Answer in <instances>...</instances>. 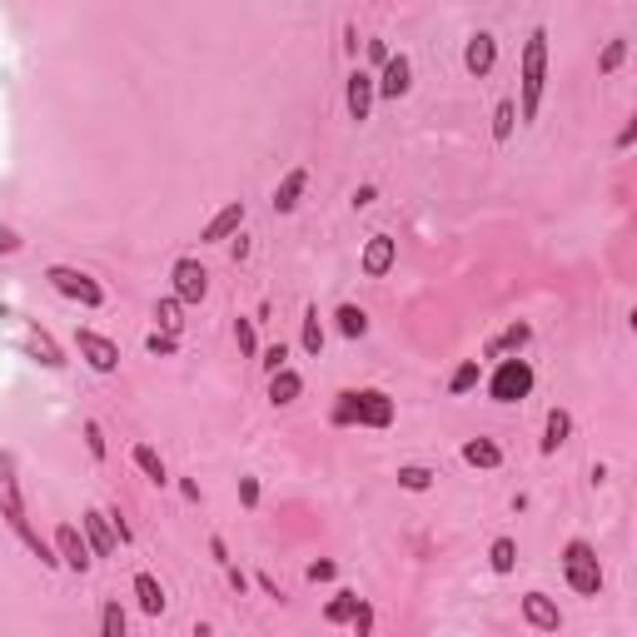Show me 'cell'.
Listing matches in <instances>:
<instances>
[{
	"instance_id": "obj_38",
	"label": "cell",
	"mask_w": 637,
	"mask_h": 637,
	"mask_svg": "<svg viewBox=\"0 0 637 637\" xmlns=\"http://www.w3.org/2000/svg\"><path fill=\"white\" fill-rule=\"evenodd\" d=\"M284 358H289V349H284V344H274V349H264V354H260V364H264V374H279V368H284Z\"/></svg>"
},
{
	"instance_id": "obj_24",
	"label": "cell",
	"mask_w": 637,
	"mask_h": 637,
	"mask_svg": "<svg viewBox=\"0 0 637 637\" xmlns=\"http://www.w3.org/2000/svg\"><path fill=\"white\" fill-rule=\"evenodd\" d=\"M478 384H483V364H478V358H464V364L454 368V378H448V394H454V399H464V394H473Z\"/></svg>"
},
{
	"instance_id": "obj_48",
	"label": "cell",
	"mask_w": 637,
	"mask_h": 637,
	"mask_svg": "<svg viewBox=\"0 0 637 637\" xmlns=\"http://www.w3.org/2000/svg\"><path fill=\"white\" fill-rule=\"evenodd\" d=\"M209 553H215V562H219V568H229V548H225V538H219V533L209 538Z\"/></svg>"
},
{
	"instance_id": "obj_23",
	"label": "cell",
	"mask_w": 637,
	"mask_h": 637,
	"mask_svg": "<svg viewBox=\"0 0 637 637\" xmlns=\"http://www.w3.org/2000/svg\"><path fill=\"white\" fill-rule=\"evenodd\" d=\"M464 464H473V468H498V464H503V448H498L493 438H468V443H464Z\"/></svg>"
},
{
	"instance_id": "obj_49",
	"label": "cell",
	"mask_w": 637,
	"mask_h": 637,
	"mask_svg": "<svg viewBox=\"0 0 637 637\" xmlns=\"http://www.w3.org/2000/svg\"><path fill=\"white\" fill-rule=\"evenodd\" d=\"M633 140H637V119H627V125H623V135H617V150H627Z\"/></svg>"
},
{
	"instance_id": "obj_14",
	"label": "cell",
	"mask_w": 637,
	"mask_h": 637,
	"mask_svg": "<svg viewBox=\"0 0 637 637\" xmlns=\"http://www.w3.org/2000/svg\"><path fill=\"white\" fill-rule=\"evenodd\" d=\"M344 105H349V119H354V125L368 119V110H374V75H368V70H354V75H349Z\"/></svg>"
},
{
	"instance_id": "obj_47",
	"label": "cell",
	"mask_w": 637,
	"mask_h": 637,
	"mask_svg": "<svg viewBox=\"0 0 637 637\" xmlns=\"http://www.w3.org/2000/svg\"><path fill=\"white\" fill-rule=\"evenodd\" d=\"M229 254H234V264H244V260H249V239L234 234V239H229Z\"/></svg>"
},
{
	"instance_id": "obj_20",
	"label": "cell",
	"mask_w": 637,
	"mask_h": 637,
	"mask_svg": "<svg viewBox=\"0 0 637 637\" xmlns=\"http://www.w3.org/2000/svg\"><path fill=\"white\" fill-rule=\"evenodd\" d=\"M568 438H572V413L568 409H548V423H543V454H558Z\"/></svg>"
},
{
	"instance_id": "obj_26",
	"label": "cell",
	"mask_w": 637,
	"mask_h": 637,
	"mask_svg": "<svg viewBox=\"0 0 637 637\" xmlns=\"http://www.w3.org/2000/svg\"><path fill=\"white\" fill-rule=\"evenodd\" d=\"M488 568L503 578V572H513L518 568V543L513 538H493V548H488Z\"/></svg>"
},
{
	"instance_id": "obj_30",
	"label": "cell",
	"mask_w": 637,
	"mask_h": 637,
	"mask_svg": "<svg viewBox=\"0 0 637 637\" xmlns=\"http://www.w3.org/2000/svg\"><path fill=\"white\" fill-rule=\"evenodd\" d=\"M358 603H364V597H358L354 588H344V593H334V603L324 607V617H329V623H349V617H354V607H358Z\"/></svg>"
},
{
	"instance_id": "obj_41",
	"label": "cell",
	"mask_w": 637,
	"mask_h": 637,
	"mask_svg": "<svg viewBox=\"0 0 637 637\" xmlns=\"http://www.w3.org/2000/svg\"><path fill=\"white\" fill-rule=\"evenodd\" d=\"M334 572H339V562H334V558H319V562H309V583H329Z\"/></svg>"
},
{
	"instance_id": "obj_35",
	"label": "cell",
	"mask_w": 637,
	"mask_h": 637,
	"mask_svg": "<svg viewBox=\"0 0 637 637\" xmlns=\"http://www.w3.org/2000/svg\"><path fill=\"white\" fill-rule=\"evenodd\" d=\"M35 354H40L45 368H66V358H60V349L50 344V334H45V329H35Z\"/></svg>"
},
{
	"instance_id": "obj_43",
	"label": "cell",
	"mask_w": 637,
	"mask_h": 637,
	"mask_svg": "<svg viewBox=\"0 0 637 637\" xmlns=\"http://www.w3.org/2000/svg\"><path fill=\"white\" fill-rule=\"evenodd\" d=\"M364 50H368V60H374V66H389V45H384V40H364Z\"/></svg>"
},
{
	"instance_id": "obj_36",
	"label": "cell",
	"mask_w": 637,
	"mask_h": 637,
	"mask_svg": "<svg viewBox=\"0 0 637 637\" xmlns=\"http://www.w3.org/2000/svg\"><path fill=\"white\" fill-rule=\"evenodd\" d=\"M85 448H90V458H95V464H105V433H100L95 419L85 423Z\"/></svg>"
},
{
	"instance_id": "obj_5",
	"label": "cell",
	"mask_w": 637,
	"mask_h": 637,
	"mask_svg": "<svg viewBox=\"0 0 637 637\" xmlns=\"http://www.w3.org/2000/svg\"><path fill=\"white\" fill-rule=\"evenodd\" d=\"M45 284H50L55 294H66V299L85 304V309H100V304H105V289H100L85 270H70V264H50V270H45Z\"/></svg>"
},
{
	"instance_id": "obj_11",
	"label": "cell",
	"mask_w": 637,
	"mask_h": 637,
	"mask_svg": "<svg viewBox=\"0 0 637 637\" xmlns=\"http://www.w3.org/2000/svg\"><path fill=\"white\" fill-rule=\"evenodd\" d=\"M354 409H358V429H389L394 423V399L384 389H358Z\"/></svg>"
},
{
	"instance_id": "obj_29",
	"label": "cell",
	"mask_w": 637,
	"mask_h": 637,
	"mask_svg": "<svg viewBox=\"0 0 637 637\" xmlns=\"http://www.w3.org/2000/svg\"><path fill=\"white\" fill-rule=\"evenodd\" d=\"M433 478H438V473H433V468H423V464H403L399 468V488H409V493H429Z\"/></svg>"
},
{
	"instance_id": "obj_19",
	"label": "cell",
	"mask_w": 637,
	"mask_h": 637,
	"mask_svg": "<svg viewBox=\"0 0 637 637\" xmlns=\"http://www.w3.org/2000/svg\"><path fill=\"white\" fill-rule=\"evenodd\" d=\"M299 394H304V378L294 374V368H279V374H270V403H274V409H289Z\"/></svg>"
},
{
	"instance_id": "obj_42",
	"label": "cell",
	"mask_w": 637,
	"mask_h": 637,
	"mask_svg": "<svg viewBox=\"0 0 637 637\" xmlns=\"http://www.w3.org/2000/svg\"><path fill=\"white\" fill-rule=\"evenodd\" d=\"M145 349H150V354H174L180 344H174V334H160V329H155V334L145 339Z\"/></svg>"
},
{
	"instance_id": "obj_12",
	"label": "cell",
	"mask_w": 637,
	"mask_h": 637,
	"mask_svg": "<svg viewBox=\"0 0 637 637\" xmlns=\"http://www.w3.org/2000/svg\"><path fill=\"white\" fill-rule=\"evenodd\" d=\"M493 60H498V35H493V31H473V35H468V45H464V66H468V75L483 80L488 70H493Z\"/></svg>"
},
{
	"instance_id": "obj_17",
	"label": "cell",
	"mask_w": 637,
	"mask_h": 637,
	"mask_svg": "<svg viewBox=\"0 0 637 637\" xmlns=\"http://www.w3.org/2000/svg\"><path fill=\"white\" fill-rule=\"evenodd\" d=\"M304 184H309V170H304V164H294V170L274 184V215H294V209H299Z\"/></svg>"
},
{
	"instance_id": "obj_31",
	"label": "cell",
	"mask_w": 637,
	"mask_h": 637,
	"mask_svg": "<svg viewBox=\"0 0 637 637\" xmlns=\"http://www.w3.org/2000/svg\"><path fill=\"white\" fill-rule=\"evenodd\" d=\"M155 324H160V334H180L184 319H180V299H174V294L155 304Z\"/></svg>"
},
{
	"instance_id": "obj_8",
	"label": "cell",
	"mask_w": 637,
	"mask_h": 637,
	"mask_svg": "<svg viewBox=\"0 0 637 637\" xmlns=\"http://www.w3.org/2000/svg\"><path fill=\"white\" fill-rule=\"evenodd\" d=\"M55 558L66 562L70 572H90V562H95V553H90L85 533H80L75 523H60V528H55Z\"/></svg>"
},
{
	"instance_id": "obj_21",
	"label": "cell",
	"mask_w": 637,
	"mask_h": 637,
	"mask_svg": "<svg viewBox=\"0 0 637 637\" xmlns=\"http://www.w3.org/2000/svg\"><path fill=\"white\" fill-rule=\"evenodd\" d=\"M130 458H135V468H140L145 478H150V483H170V468H164V458H160V448H150V443H135L130 448Z\"/></svg>"
},
{
	"instance_id": "obj_32",
	"label": "cell",
	"mask_w": 637,
	"mask_h": 637,
	"mask_svg": "<svg viewBox=\"0 0 637 637\" xmlns=\"http://www.w3.org/2000/svg\"><path fill=\"white\" fill-rule=\"evenodd\" d=\"M100 637H125V607H119L115 597L100 607Z\"/></svg>"
},
{
	"instance_id": "obj_15",
	"label": "cell",
	"mask_w": 637,
	"mask_h": 637,
	"mask_svg": "<svg viewBox=\"0 0 637 637\" xmlns=\"http://www.w3.org/2000/svg\"><path fill=\"white\" fill-rule=\"evenodd\" d=\"M80 528H85V543H90V553L95 558H110L115 553V528H110V518L100 513V508H85V518H80Z\"/></svg>"
},
{
	"instance_id": "obj_2",
	"label": "cell",
	"mask_w": 637,
	"mask_h": 637,
	"mask_svg": "<svg viewBox=\"0 0 637 637\" xmlns=\"http://www.w3.org/2000/svg\"><path fill=\"white\" fill-rule=\"evenodd\" d=\"M543 85H548V31L533 25L528 40H523V95L513 100L518 105V119H538V100H543Z\"/></svg>"
},
{
	"instance_id": "obj_45",
	"label": "cell",
	"mask_w": 637,
	"mask_h": 637,
	"mask_svg": "<svg viewBox=\"0 0 637 637\" xmlns=\"http://www.w3.org/2000/svg\"><path fill=\"white\" fill-rule=\"evenodd\" d=\"M374 199H378V190H374V184H358V190H354V209H368Z\"/></svg>"
},
{
	"instance_id": "obj_9",
	"label": "cell",
	"mask_w": 637,
	"mask_h": 637,
	"mask_svg": "<svg viewBox=\"0 0 637 637\" xmlns=\"http://www.w3.org/2000/svg\"><path fill=\"white\" fill-rule=\"evenodd\" d=\"M75 349H80V358H85L95 374H115V368H119V349L110 344L105 334H95V329H75Z\"/></svg>"
},
{
	"instance_id": "obj_37",
	"label": "cell",
	"mask_w": 637,
	"mask_h": 637,
	"mask_svg": "<svg viewBox=\"0 0 637 637\" xmlns=\"http://www.w3.org/2000/svg\"><path fill=\"white\" fill-rule=\"evenodd\" d=\"M349 623H354V637H374V607H368V603H358Z\"/></svg>"
},
{
	"instance_id": "obj_34",
	"label": "cell",
	"mask_w": 637,
	"mask_h": 637,
	"mask_svg": "<svg viewBox=\"0 0 637 637\" xmlns=\"http://www.w3.org/2000/svg\"><path fill=\"white\" fill-rule=\"evenodd\" d=\"M234 339L244 358H260V339H254V319H234Z\"/></svg>"
},
{
	"instance_id": "obj_3",
	"label": "cell",
	"mask_w": 637,
	"mask_h": 637,
	"mask_svg": "<svg viewBox=\"0 0 637 637\" xmlns=\"http://www.w3.org/2000/svg\"><path fill=\"white\" fill-rule=\"evenodd\" d=\"M562 578H568V588L578 597H597V593H603V562H597L593 543L572 538L568 548H562Z\"/></svg>"
},
{
	"instance_id": "obj_33",
	"label": "cell",
	"mask_w": 637,
	"mask_h": 637,
	"mask_svg": "<svg viewBox=\"0 0 637 637\" xmlns=\"http://www.w3.org/2000/svg\"><path fill=\"white\" fill-rule=\"evenodd\" d=\"M623 55H627V40H623V35H613V40L603 45V55H597V70H603V75H613V70L623 66Z\"/></svg>"
},
{
	"instance_id": "obj_16",
	"label": "cell",
	"mask_w": 637,
	"mask_h": 637,
	"mask_svg": "<svg viewBox=\"0 0 637 637\" xmlns=\"http://www.w3.org/2000/svg\"><path fill=\"white\" fill-rule=\"evenodd\" d=\"M523 623L538 627V633H558L562 613H558V603H553L548 593H528V597H523Z\"/></svg>"
},
{
	"instance_id": "obj_22",
	"label": "cell",
	"mask_w": 637,
	"mask_h": 637,
	"mask_svg": "<svg viewBox=\"0 0 637 637\" xmlns=\"http://www.w3.org/2000/svg\"><path fill=\"white\" fill-rule=\"evenodd\" d=\"M135 597H140V607L150 617L164 613V588H160V578H155V572H135Z\"/></svg>"
},
{
	"instance_id": "obj_10",
	"label": "cell",
	"mask_w": 637,
	"mask_h": 637,
	"mask_svg": "<svg viewBox=\"0 0 637 637\" xmlns=\"http://www.w3.org/2000/svg\"><path fill=\"white\" fill-rule=\"evenodd\" d=\"M394 260H399V239H389V234H368L364 254H358V270H364L368 279H384V274L394 270Z\"/></svg>"
},
{
	"instance_id": "obj_6",
	"label": "cell",
	"mask_w": 637,
	"mask_h": 637,
	"mask_svg": "<svg viewBox=\"0 0 637 637\" xmlns=\"http://www.w3.org/2000/svg\"><path fill=\"white\" fill-rule=\"evenodd\" d=\"M170 284H174V299H180V304H199L209 294V270L184 254V260L170 264Z\"/></svg>"
},
{
	"instance_id": "obj_28",
	"label": "cell",
	"mask_w": 637,
	"mask_h": 637,
	"mask_svg": "<svg viewBox=\"0 0 637 637\" xmlns=\"http://www.w3.org/2000/svg\"><path fill=\"white\" fill-rule=\"evenodd\" d=\"M513 125H518V105H513V100H498V110H493V140L508 145V140H513Z\"/></svg>"
},
{
	"instance_id": "obj_18",
	"label": "cell",
	"mask_w": 637,
	"mask_h": 637,
	"mask_svg": "<svg viewBox=\"0 0 637 637\" xmlns=\"http://www.w3.org/2000/svg\"><path fill=\"white\" fill-rule=\"evenodd\" d=\"M528 339H533V329H528V324H508L498 339H488V344H483V358H503V354H508V358H523Z\"/></svg>"
},
{
	"instance_id": "obj_13",
	"label": "cell",
	"mask_w": 637,
	"mask_h": 637,
	"mask_svg": "<svg viewBox=\"0 0 637 637\" xmlns=\"http://www.w3.org/2000/svg\"><path fill=\"white\" fill-rule=\"evenodd\" d=\"M239 225H244V199H229V205L219 209L205 229H199V244H225V239L239 234Z\"/></svg>"
},
{
	"instance_id": "obj_27",
	"label": "cell",
	"mask_w": 637,
	"mask_h": 637,
	"mask_svg": "<svg viewBox=\"0 0 637 637\" xmlns=\"http://www.w3.org/2000/svg\"><path fill=\"white\" fill-rule=\"evenodd\" d=\"M334 319H339V334H344V339H364L368 334V314L358 309V304H339Z\"/></svg>"
},
{
	"instance_id": "obj_25",
	"label": "cell",
	"mask_w": 637,
	"mask_h": 637,
	"mask_svg": "<svg viewBox=\"0 0 637 637\" xmlns=\"http://www.w3.org/2000/svg\"><path fill=\"white\" fill-rule=\"evenodd\" d=\"M299 344H304V354L309 358H319L324 354V324H319V309H304V329H299Z\"/></svg>"
},
{
	"instance_id": "obj_51",
	"label": "cell",
	"mask_w": 637,
	"mask_h": 637,
	"mask_svg": "<svg viewBox=\"0 0 637 637\" xmlns=\"http://www.w3.org/2000/svg\"><path fill=\"white\" fill-rule=\"evenodd\" d=\"M195 637H215V633H209V627H205V623H195Z\"/></svg>"
},
{
	"instance_id": "obj_46",
	"label": "cell",
	"mask_w": 637,
	"mask_h": 637,
	"mask_svg": "<svg viewBox=\"0 0 637 637\" xmlns=\"http://www.w3.org/2000/svg\"><path fill=\"white\" fill-rule=\"evenodd\" d=\"M254 583H260V588H264V593H270V597H274V603H284V593H279V583H274L270 572H254Z\"/></svg>"
},
{
	"instance_id": "obj_44",
	"label": "cell",
	"mask_w": 637,
	"mask_h": 637,
	"mask_svg": "<svg viewBox=\"0 0 637 637\" xmlns=\"http://www.w3.org/2000/svg\"><path fill=\"white\" fill-rule=\"evenodd\" d=\"M15 249H21V234L11 225H0V254H15Z\"/></svg>"
},
{
	"instance_id": "obj_50",
	"label": "cell",
	"mask_w": 637,
	"mask_h": 637,
	"mask_svg": "<svg viewBox=\"0 0 637 637\" xmlns=\"http://www.w3.org/2000/svg\"><path fill=\"white\" fill-rule=\"evenodd\" d=\"M225 572H229V583H234V593H244V588H249V578H244V572H239V568H234V562H229V568H225Z\"/></svg>"
},
{
	"instance_id": "obj_4",
	"label": "cell",
	"mask_w": 637,
	"mask_h": 637,
	"mask_svg": "<svg viewBox=\"0 0 637 637\" xmlns=\"http://www.w3.org/2000/svg\"><path fill=\"white\" fill-rule=\"evenodd\" d=\"M488 394L493 403H518L533 394V364L528 358H498L493 378H488Z\"/></svg>"
},
{
	"instance_id": "obj_1",
	"label": "cell",
	"mask_w": 637,
	"mask_h": 637,
	"mask_svg": "<svg viewBox=\"0 0 637 637\" xmlns=\"http://www.w3.org/2000/svg\"><path fill=\"white\" fill-rule=\"evenodd\" d=\"M0 518H5V528H11L15 538H21L25 548L45 562V568H60L55 543H45L40 533L31 528V518H25V498H21V478H15V458L11 454H0Z\"/></svg>"
},
{
	"instance_id": "obj_7",
	"label": "cell",
	"mask_w": 637,
	"mask_h": 637,
	"mask_svg": "<svg viewBox=\"0 0 637 637\" xmlns=\"http://www.w3.org/2000/svg\"><path fill=\"white\" fill-rule=\"evenodd\" d=\"M409 85H413V60L399 50V55H389V66L374 75V100H403Z\"/></svg>"
},
{
	"instance_id": "obj_39",
	"label": "cell",
	"mask_w": 637,
	"mask_h": 637,
	"mask_svg": "<svg viewBox=\"0 0 637 637\" xmlns=\"http://www.w3.org/2000/svg\"><path fill=\"white\" fill-rule=\"evenodd\" d=\"M239 503H244V508H260V478H239Z\"/></svg>"
},
{
	"instance_id": "obj_40",
	"label": "cell",
	"mask_w": 637,
	"mask_h": 637,
	"mask_svg": "<svg viewBox=\"0 0 637 637\" xmlns=\"http://www.w3.org/2000/svg\"><path fill=\"white\" fill-rule=\"evenodd\" d=\"M334 423H358V409H354V394H339V403H334Z\"/></svg>"
}]
</instances>
